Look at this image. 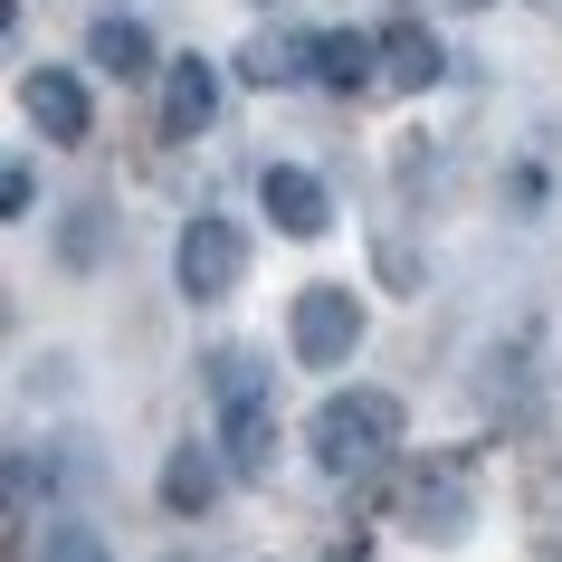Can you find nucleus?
<instances>
[{
    "instance_id": "obj_3",
    "label": "nucleus",
    "mask_w": 562,
    "mask_h": 562,
    "mask_svg": "<svg viewBox=\"0 0 562 562\" xmlns=\"http://www.w3.org/2000/svg\"><path fill=\"white\" fill-rule=\"evenodd\" d=\"M286 353H296L305 372H344V362L362 353V296L353 286H305V296L286 305Z\"/></svg>"
},
{
    "instance_id": "obj_5",
    "label": "nucleus",
    "mask_w": 562,
    "mask_h": 562,
    "mask_svg": "<svg viewBox=\"0 0 562 562\" xmlns=\"http://www.w3.org/2000/svg\"><path fill=\"white\" fill-rule=\"evenodd\" d=\"M20 105H30V124L48 144H87L95 134V105H87V77L77 67H30L20 77Z\"/></svg>"
},
{
    "instance_id": "obj_15",
    "label": "nucleus",
    "mask_w": 562,
    "mask_h": 562,
    "mask_svg": "<svg viewBox=\"0 0 562 562\" xmlns=\"http://www.w3.org/2000/svg\"><path fill=\"white\" fill-rule=\"evenodd\" d=\"M95 248H105V210H77L67 220V267H95Z\"/></svg>"
},
{
    "instance_id": "obj_17",
    "label": "nucleus",
    "mask_w": 562,
    "mask_h": 562,
    "mask_svg": "<svg viewBox=\"0 0 562 562\" xmlns=\"http://www.w3.org/2000/svg\"><path fill=\"white\" fill-rule=\"evenodd\" d=\"M458 10H486V0H458Z\"/></svg>"
},
{
    "instance_id": "obj_13",
    "label": "nucleus",
    "mask_w": 562,
    "mask_h": 562,
    "mask_svg": "<svg viewBox=\"0 0 562 562\" xmlns=\"http://www.w3.org/2000/svg\"><path fill=\"white\" fill-rule=\"evenodd\" d=\"M248 77H258V87H296V77H315V38H258V48H248Z\"/></svg>"
},
{
    "instance_id": "obj_10",
    "label": "nucleus",
    "mask_w": 562,
    "mask_h": 562,
    "mask_svg": "<svg viewBox=\"0 0 562 562\" xmlns=\"http://www.w3.org/2000/svg\"><path fill=\"white\" fill-rule=\"evenodd\" d=\"M382 77V38H362V30H315V87L334 95H353Z\"/></svg>"
},
{
    "instance_id": "obj_8",
    "label": "nucleus",
    "mask_w": 562,
    "mask_h": 562,
    "mask_svg": "<svg viewBox=\"0 0 562 562\" xmlns=\"http://www.w3.org/2000/svg\"><path fill=\"white\" fill-rule=\"evenodd\" d=\"M220 486H229V458H220V448L181 439L172 458H162V505H172V515H210V505H220Z\"/></svg>"
},
{
    "instance_id": "obj_4",
    "label": "nucleus",
    "mask_w": 562,
    "mask_h": 562,
    "mask_svg": "<svg viewBox=\"0 0 562 562\" xmlns=\"http://www.w3.org/2000/svg\"><path fill=\"white\" fill-rule=\"evenodd\" d=\"M238 277H248V229L220 220V210H201V220L172 238V286H181L191 305H220Z\"/></svg>"
},
{
    "instance_id": "obj_16",
    "label": "nucleus",
    "mask_w": 562,
    "mask_h": 562,
    "mask_svg": "<svg viewBox=\"0 0 562 562\" xmlns=\"http://www.w3.org/2000/svg\"><path fill=\"white\" fill-rule=\"evenodd\" d=\"M0 210H10V220H30V210H38V172H30V162L0 172Z\"/></svg>"
},
{
    "instance_id": "obj_11",
    "label": "nucleus",
    "mask_w": 562,
    "mask_h": 562,
    "mask_svg": "<svg viewBox=\"0 0 562 562\" xmlns=\"http://www.w3.org/2000/svg\"><path fill=\"white\" fill-rule=\"evenodd\" d=\"M439 38L419 30V20H391L382 30V87H401V95H419V87H439Z\"/></svg>"
},
{
    "instance_id": "obj_12",
    "label": "nucleus",
    "mask_w": 562,
    "mask_h": 562,
    "mask_svg": "<svg viewBox=\"0 0 562 562\" xmlns=\"http://www.w3.org/2000/svg\"><path fill=\"white\" fill-rule=\"evenodd\" d=\"M87 48H95L105 77H153V30L144 20H115V10H105V20L87 30Z\"/></svg>"
},
{
    "instance_id": "obj_1",
    "label": "nucleus",
    "mask_w": 562,
    "mask_h": 562,
    "mask_svg": "<svg viewBox=\"0 0 562 562\" xmlns=\"http://www.w3.org/2000/svg\"><path fill=\"white\" fill-rule=\"evenodd\" d=\"M201 382L220 401V458L229 476H267L277 468V411H267V362L248 344H210L201 353Z\"/></svg>"
},
{
    "instance_id": "obj_6",
    "label": "nucleus",
    "mask_w": 562,
    "mask_h": 562,
    "mask_svg": "<svg viewBox=\"0 0 562 562\" xmlns=\"http://www.w3.org/2000/svg\"><path fill=\"white\" fill-rule=\"evenodd\" d=\"M258 201H267V220H277L286 238H325V229H334L325 181H315V172H296V162H267V172H258Z\"/></svg>"
},
{
    "instance_id": "obj_14",
    "label": "nucleus",
    "mask_w": 562,
    "mask_h": 562,
    "mask_svg": "<svg viewBox=\"0 0 562 562\" xmlns=\"http://www.w3.org/2000/svg\"><path fill=\"white\" fill-rule=\"evenodd\" d=\"M38 562H105V533H95V525H48Z\"/></svg>"
},
{
    "instance_id": "obj_7",
    "label": "nucleus",
    "mask_w": 562,
    "mask_h": 562,
    "mask_svg": "<svg viewBox=\"0 0 562 562\" xmlns=\"http://www.w3.org/2000/svg\"><path fill=\"white\" fill-rule=\"evenodd\" d=\"M210 115H220V67L210 58H172L162 67V134L191 144V134H210Z\"/></svg>"
},
{
    "instance_id": "obj_2",
    "label": "nucleus",
    "mask_w": 562,
    "mask_h": 562,
    "mask_svg": "<svg viewBox=\"0 0 562 562\" xmlns=\"http://www.w3.org/2000/svg\"><path fill=\"white\" fill-rule=\"evenodd\" d=\"M305 448H315V468L325 476H372L391 458V448H401V401H391V391H334L325 411L305 419Z\"/></svg>"
},
{
    "instance_id": "obj_9",
    "label": "nucleus",
    "mask_w": 562,
    "mask_h": 562,
    "mask_svg": "<svg viewBox=\"0 0 562 562\" xmlns=\"http://www.w3.org/2000/svg\"><path fill=\"white\" fill-rule=\"evenodd\" d=\"M401 515H411V533H429V543H448V533H468V476L458 468H429V476H411V496H401Z\"/></svg>"
}]
</instances>
